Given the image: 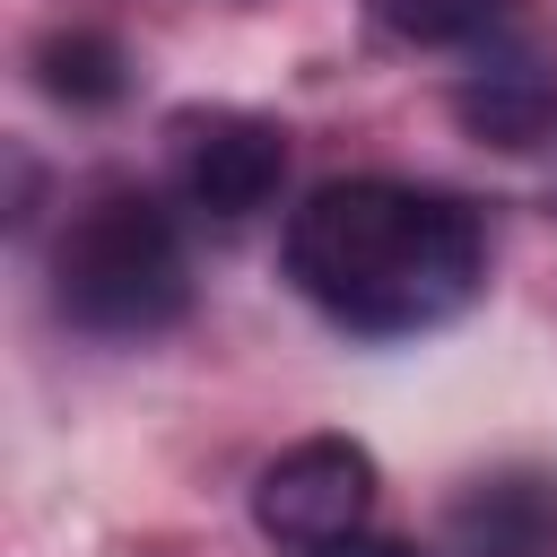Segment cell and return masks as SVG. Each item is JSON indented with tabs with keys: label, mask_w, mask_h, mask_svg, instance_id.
<instances>
[{
	"label": "cell",
	"mask_w": 557,
	"mask_h": 557,
	"mask_svg": "<svg viewBox=\"0 0 557 557\" xmlns=\"http://www.w3.org/2000/svg\"><path fill=\"white\" fill-rule=\"evenodd\" d=\"M287 278L357 339H409L487 287V226L461 191L400 174H339L287 209Z\"/></svg>",
	"instance_id": "cell-1"
},
{
	"label": "cell",
	"mask_w": 557,
	"mask_h": 557,
	"mask_svg": "<svg viewBox=\"0 0 557 557\" xmlns=\"http://www.w3.org/2000/svg\"><path fill=\"white\" fill-rule=\"evenodd\" d=\"M52 305L87 339H157L191 313V252L148 183H96L52 235Z\"/></svg>",
	"instance_id": "cell-2"
},
{
	"label": "cell",
	"mask_w": 557,
	"mask_h": 557,
	"mask_svg": "<svg viewBox=\"0 0 557 557\" xmlns=\"http://www.w3.org/2000/svg\"><path fill=\"white\" fill-rule=\"evenodd\" d=\"M165 183L200 226H252L287 183V131L244 104H183L165 122Z\"/></svg>",
	"instance_id": "cell-3"
},
{
	"label": "cell",
	"mask_w": 557,
	"mask_h": 557,
	"mask_svg": "<svg viewBox=\"0 0 557 557\" xmlns=\"http://www.w3.org/2000/svg\"><path fill=\"white\" fill-rule=\"evenodd\" d=\"M366 513H374V453L357 435H305L278 461H261V479H252V522L278 548L348 540V531H366Z\"/></svg>",
	"instance_id": "cell-4"
},
{
	"label": "cell",
	"mask_w": 557,
	"mask_h": 557,
	"mask_svg": "<svg viewBox=\"0 0 557 557\" xmlns=\"http://www.w3.org/2000/svg\"><path fill=\"white\" fill-rule=\"evenodd\" d=\"M453 557H557V479L548 470H496L453 496L444 522Z\"/></svg>",
	"instance_id": "cell-5"
},
{
	"label": "cell",
	"mask_w": 557,
	"mask_h": 557,
	"mask_svg": "<svg viewBox=\"0 0 557 557\" xmlns=\"http://www.w3.org/2000/svg\"><path fill=\"white\" fill-rule=\"evenodd\" d=\"M461 113H470L487 139L522 148V139H540V131L557 122V78H540V61H496V78L461 87Z\"/></svg>",
	"instance_id": "cell-6"
},
{
	"label": "cell",
	"mask_w": 557,
	"mask_h": 557,
	"mask_svg": "<svg viewBox=\"0 0 557 557\" xmlns=\"http://www.w3.org/2000/svg\"><path fill=\"white\" fill-rule=\"evenodd\" d=\"M122 44L113 35H87V26H70V35H44V52H35V78L61 96V104H113L122 96Z\"/></svg>",
	"instance_id": "cell-7"
},
{
	"label": "cell",
	"mask_w": 557,
	"mask_h": 557,
	"mask_svg": "<svg viewBox=\"0 0 557 557\" xmlns=\"http://www.w3.org/2000/svg\"><path fill=\"white\" fill-rule=\"evenodd\" d=\"M366 9L400 44H479V35H496V17L513 0H366Z\"/></svg>",
	"instance_id": "cell-8"
},
{
	"label": "cell",
	"mask_w": 557,
	"mask_h": 557,
	"mask_svg": "<svg viewBox=\"0 0 557 557\" xmlns=\"http://www.w3.org/2000/svg\"><path fill=\"white\" fill-rule=\"evenodd\" d=\"M305 557H418L409 540H383V531H348V540H322V548H305Z\"/></svg>",
	"instance_id": "cell-9"
}]
</instances>
